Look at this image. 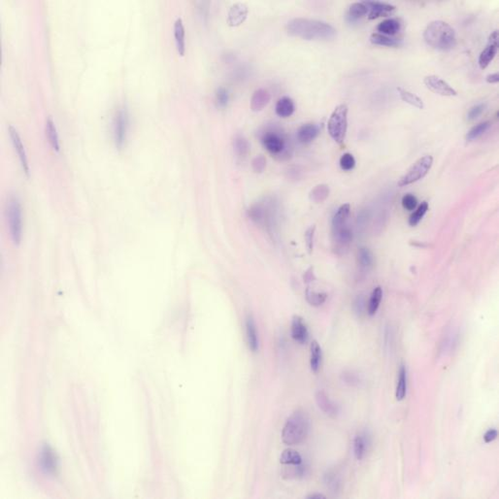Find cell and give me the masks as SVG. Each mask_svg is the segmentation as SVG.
I'll return each instance as SVG.
<instances>
[{"mask_svg": "<svg viewBox=\"0 0 499 499\" xmlns=\"http://www.w3.org/2000/svg\"><path fill=\"white\" fill-rule=\"evenodd\" d=\"M342 380L347 384L349 386H357L358 383H359V378L356 374L354 373H351V372H346L342 375Z\"/></svg>", "mask_w": 499, "mask_h": 499, "instance_id": "cell-48", "label": "cell"}, {"mask_svg": "<svg viewBox=\"0 0 499 499\" xmlns=\"http://www.w3.org/2000/svg\"><path fill=\"white\" fill-rule=\"evenodd\" d=\"M294 110H295L294 102H293L292 98H288V97H283V98H280L277 101V104L275 107L276 114L280 118H284V119L291 117L294 113Z\"/></svg>", "mask_w": 499, "mask_h": 499, "instance_id": "cell-22", "label": "cell"}, {"mask_svg": "<svg viewBox=\"0 0 499 499\" xmlns=\"http://www.w3.org/2000/svg\"><path fill=\"white\" fill-rule=\"evenodd\" d=\"M46 135L54 151L59 152V138L54 119L51 116H49L46 119Z\"/></svg>", "mask_w": 499, "mask_h": 499, "instance_id": "cell-27", "label": "cell"}, {"mask_svg": "<svg viewBox=\"0 0 499 499\" xmlns=\"http://www.w3.org/2000/svg\"><path fill=\"white\" fill-rule=\"evenodd\" d=\"M280 462L284 465H298L302 463V457L293 449H287L283 452Z\"/></svg>", "mask_w": 499, "mask_h": 499, "instance_id": "cell-31", "label": "cell"}, {"mask_svg": "<svg viewBox=\"0 0 499 499\" xmlns=\"http://www.w3.org/2000/svg\"><path fill=\"white\" fill-rule=\"evenodd\" d=\"M339 164H340V167L342 170L350 171V170L354 169V167L356 166V160L352 153L346 152L341 157Z\"/></svg>", "mask_w": 499, "mask_h": 499, "instance_id": "cell-43", "label": "cell"}, {"mask_svg": "<svg viewBox=\"0 0 499 499\" xmlns=\"http://www.w3.org/2000/svg\"><path fill=\"white\" fill-rule=\"evenodd\" d=\"M305 297H306L307 302L310 305L320 306V305L326 302V300L327 299V294L326 293L314 292V291H311L309 288H307L306 292H305Z\"/></svg>", "mask_w": 499, "mask_h": 499, "instance_id": "cell-38", "label": "cell"}, {"mask_svg": "<svg viewBox=\"0 0 499 499\" xmlns=\"http://www.w3.org/2000/svg\"><path fill=\"white\" fill-rule=\"evenodd\" d=\"M485 108H486V104H484V103L475 105L474 107H472L469 110L468 115H467V119L469 120H474V119H478L484 113Z\"/></svg>", "mask_w": 499, "mask_h": 499, "instance_id": "cell-47", "label": "cell"}, {"mask_svg": "<svg viewBox=\"0 0 499 499\" xmlns=\"http://www.w3.org/2000/svg\"><path fill=\"white\" fill-rule=\"evenodd\" d=\"M324 481H325L326 488H328L332 493H337L338 491H340L341 480L334 471H331V470L327 471L325 474Z\"/></svg>", "mask_w": 499, "mask_h": 499, "instance_id": "cell-35", "label": "cell"}, {"mask_svg": "<svg viewBox=\"0 0 499 499\" xmlns=\"http://www.w3.org/2000/svg\"><path fill=\"white\" fill-rule=\"evenodd\" d=\"M498 432L496 429H488V431L484 435V441L486 443H491L497 438Z\"/></svg>", "mask_w": 499, "mask_h": 499, "instance_id": "cell-49", "label": "cell"}, {"mask_svg": "<svg viewBox=\"0 0 499 499\" xmlns=\"http://www.w3.org/2000/svg\"><path fill=\"white\" fill-rule=\"evenodd\" d=\"M261 141L266 151L279 160H287L291 155L289 139L281 130L267 128L261 131Z\"/></svg>", "mask_w": 499, "mask_h": 499, "instance_id": "cell-4", "label": "cell"}, {"mask_svg": "<svg viewBox=\"0 0 499 499\" xmlns=\"http://www.w3.org/2000/svg\"><path fill=\"white\" fill-rule=\"evenodd\" d=\"M358 261L362 268H369L373 264V256L367 248H360L358 252Z\"/></svg>", "mask_w": 499, "mask_h": 499, "instance_id": "cell-41", "label": "cell"}, {"mask_svg": "<svg viewBox=\"0 0 499 499\" xmlns=\"http://www.w3.org/2000/svg\"><path fill=\"white\" fill-rule=\"evenodd\" d=\"M292 336L299 344H306L309 339V331L300 316H293L292 321Z\"/></svg>", "mask_w": 499, "mask_h": 499, "instance_id": "cell-14", "label": "cell"}, {"mask_svg": "<svg viewBox=\"0 0 499 499\" xmlns=\"http://www.w3.org/2000/svg\"><path fill=\"white\" fill-rule=\"evenodd\" d=\"M368 7L364 2L353 3L349 9V17L353 20H358L368 13Z\"/></svg>", "mask_w": 499, "mask_h": 499, "instance_id": "cell-39", "label": "cell"}, {"mask_svg": "<svg viewBox=\"0 0 499 499\" xmlns=\"http://www.w3.org/2000/svg\"><path fill=\"white\" fill-rule=\"evenodd\" d=\"M304 281L306 283L312 282L313 280H315V274L313 272V267H310L307 271L304 273L303 276Z\"/></svg>", "mask_w": 499, "mask_h": 499, "instance_id": "cell-50", "label": "cell"}, {"mask_svg": "<svg viewBox=\"0 0 499 499\" xmlns=\"http://www.w3.org/2000/svg\"><path fill=\"white\" fill-rule=\"evenodd\" d=\"M402 206L407 211H414L418 206V199L413 195H406L402 198Z\"/></svg>", "mask_w": 499, "mask_h": 499, "instance_id": "cell-45", "label": "cell"}, {"mask_svg": "<svg viewBox=\"0 0 499 499\" xmlns=\"http://www.w3.org/2000/svg\"><path fill=\"white\" fill-rule=\"evenodd\" d=\"M287 32L293 37L307 41L330 40L336 35V29L327 22L296 18L288 22Z\"/></svg>", "mask_w": 499, "mask_h": 499, "instance_id": "cell-1", "label": "cell"}, {"mask_svg": "<svg viewBox=\"0 0 499 499\" xmlns=\"http://www.w3.org/2000/svg\"><path fill=\"white\" fill-rule=\"evenodd\" d=\"M252 166L255 172L262 173L266 167V159L262 154L257 155L252 162Z\"/></svg>", "mask_w": 499, "mask_h": 499, "instance_id": "cell-46", "label": "cell"}, {"mask_svg": "<svg viewBox=\"0 0 499 499\" xmlns=\"http://www.w3.org/2000/svg\"><path fill=\"white\" fill-rule=\"evenodd\" d=\"M8 131H9V134H10V137H11L12 143L14 145V148H15L16 152H18V154H19V158H20V161L22 163L23 171H24V173L26 174L27 176H29V166H28L27 158H26V152H25L24 147L22 145V139H21L18 131L14 129V127L9 126Z\"/></svg>", "mask_w": 499, "mask_h": 499, "instance_id": "cell-15", "label": "cell"}, {"mask_svg": "<svg viewBox=\"0 0 499 499\" xmlns=\"http://www.w3.org/2000/svg\"><path fill=\"white\" fill-rule=\"evenodd\" d=\"M6 215L12 240L16 245H19L22 241V207L17 197L11 196L9 198L6 206Z\"/></svg>", "mask_w": 499, "mask_h": 499, "instance_id": "cell-6", "label": "cell"}, {"mask_svg": "<svg viewBox=\"0 0 499 499\" xmlns=\"http://www.w3.org/2000/svg\"><path fill=\"white\" fill-rule=\"evenodd\" d=\"M368 436L365 433L358 434L354 440V454L356 458L361 460L368 450Z\"/></svg>", "mask_w": 499, "mask_h": 499, "instance_id": "cell-26", "label": "cell"}, {"mask_svg": "<svg viewBox=\"0 0 499 499\" xmlns=\"http://www.w3.org/2000/svg\"><path fill=\"white\" fill-rule=\"evenodd\" d=\"M333 231V237H334V244L336 252H343L344 250L348 249L349 245L352 243L353 240V232L350 228L344 226L342 228H337L332 230Z\"/></svg>", "mask_w": 499, "mask_h": 499, "instance_id": "cell-17", "label": "cell"}, {"mask_svg": "<svg viewBox=\"0 0 499 499\" xmlns=\"http://www.w3.org/2000/svg\"><path fill=\"white\" fill-rule=\"evenodd\" d=\"M315 226H311L308 228L304 234L305 236V242H306V247L309 252V254H312L314 249V238H315Z\"/></svg>", "mask_w": 499, "mask_h": 499, "instance_id": "cell-44", "label": "cell"}, {"mask_svg": "<svg viewBox=\"0 0 499 499\" xmlns=\"http://www.w3.org/2000/svg\"><path fill=\"white\" fill-rule=\"evenodd\" d=\"M40 461H41L42 468L47 473H54L55 472V470L57 468V461H56V458H55L53 451L50 448H48V447L44 448L43 451L41 453Z\"/></svg>", "mask_w": 499, "mask_h": 499, "instance_id": "cell-25", "label": "cell"}, {"mask_svg": "<svg viewBox=\"0 0 499 499\" xmlns=\"http://www.w3.org/2000/svg\"><path fill=\"white\" fill-rule=\"evenodd\" d=\"M398 92H399V97L401 98L402 101L412 105L414 107L418 109H423L424 105H423V101L422 100V98H419L417 95L415 93H412L404 88H401V87H398L397 88Z\"/></svg>", "mask_w": 499, "mask_h": 499, "instance_id": "cell-32", "label": "cell"}, {"mask_svg": "<svg viewBox=\"0 0 499 499\" xmlns=\"http://www.w3.org/2000/svg\"><path fill=\"white\" fill-rule=\"evenodd\" d=\"M248 7L244 3H235L234 5L231 6L230 10L228 12V24L229 26L236 27L241 25L243 22L246 21L248 17Z\"/></svg>", "mask_w": 499, "mask_h": 499, "instance_id": "cell-12", "label": "cell"}, {"mask_svg": "<svg viewBox=\"0 0 499 499\" xmlns=\"http://www.w3.org/2000/svg\"><path fill=\"white\" fill-rule=\"evenodd\" d=\"M364 3L368 7V19L370 21L378 19L380 17H387L390 13L394 11L395 9L393 5L388 3H382L377 1H367Z\"/></svg>", "mask_w": 499, "mask_h": 499, "instance_id": "cell-18", "label": "cell"}, {"mask_svg": "<svg viewBox=\"0 0 499 499\" xmlns=\"http://www.w3.org/2000/svg\"><path fill=\"white\" fill-rule=\"evenodd\" d=\"M233 148L238 157L244 158L250 151L249 142L243 135H236L233 139Z\"/></svg>", "mask_w": 499, "mask_h": 499, "instance_id": "cell-36", "label": "cell"}, {"mask_svg": "<svg viewBox=\"0 0 499 499\" xmlns=\"http://www.w3.org/2000/svg\"><path fill=\"white\" fill-rule=\"evenodd\" d=\"M320 131H321L319 126H317L315 123H305L297 131L296 133L297 140L304 145L310 144L319 136Z\"/></svg>", "mask_w": 499, "mask_h": 499, "instance_id": "cell-19", "label": "cell"}, {"mask_svg": "<svg viewBox=\"0 0 499 499\" xmlns=\"http://www.w3.org/2000/svg\"><path fill=\"white\" fill-rule=\"evenodd\" d=\"M401 24V22L398 19H387L378 24L377 30L381 34L393 36L400 32Z\"/></svg>", "mask_w": 499, "mask_h": 499, "instance_id": "cell-23", "label": "cell"}, {"mask_svg": "<svg viewBox=\"0 0 499 499\" xmlns=\"http://www.w3.org/2000/svg\"><path fill=\"white\" fill-rule=\"evenodd\" d=\"M248 215L257 224L269 225L275 217V207L273 201L264 199L261 202L254 204L248 210Z\"/></svg>", "mask_w": 499, "mask_h": 499, "instance_id": "cell-8", "label": "cell"}, {"mask_svg": "<svg viewBox=\"0 0 499 499\" xmlns=\"http://www.w3.org/2000/svg\"><path fill=\"white\" fill-rule=\"evenodd\" d=\"M184 23L181 18H178L174 23V37L177 45V50L180 55H184L185 52V41H184Z\"/></svg>", "mask_w": 499, "mask_h": 499, "instance_id": "cell-24", "label": "cell"}, {"mask_svg": "<svg viewBox=\"0 0 499 499\" xmlns=\"http://www.w3.org/2000/svg\"><path fill=\"white\" fill-rule=\"evenodd\" d=\"M486 80H487V82H488V83H490V84H495V83H498V73H493V74L488 75V76H487V78H486Z\"/></svg>", "mask_w": 499, "mask_h": 499, "instance_id": "cell-52", "label": "cell"}, {"mask_svg": "<svg viewBox=\"0 0 499 499\" xmlns=\"http://www.w3.org/2000/svg\"><path fill=\"white\" fill-rule=\"evenodd\" d=\"M364 299L362 297H358L357 301L355 302V306L357 307V312L358 313H361L363 310H364Z\"/></svg>", "mask_w": 499, "mask_h": 499, "instance_id": "cell-51", "label": "cell"}, {"mask_svg": "<svg viewBox=\"0 0 499 499\" xmlns=\"http://www.w3.org/2000/svg\"><path fill=\"white\" fill-rule=\"evenodd\" d=\"M423 39L425 43L436 50L450 51L456 46V32L447 22L434 21L424 29Z\"/></svg>", "mask_w": 499, "mask_h": 499, "instance_id": "cell-2", "label": "cell"}, {"mask_svg": "<svg viewBox=\"0 0 499 499\" xmlns=\"http://www.w3.org/2000/svg\"><path fill=\"white\" fill-rule=\"evenodd\" d=\"M245 330H246V339H247L248 347L252 352H257L259 350V345H260L259 332L257 329L255 319L252 315H249L246 318Z\"/></svg>", "mask_w": 499, "mask_h": 499, "instance_id": "cell-16", "label": "cell"}, {"mask_svg": "<svg viewBox=\"0 0 499 499\" xmlns=\"http://www.w3.org/2000/svg\"><path fill=\"white\" fill-rule=\"evenodd\" d=\"M382 298H383V290L381 287H377L373 290L369 299L368 308H367L369 315L373 316L376 314V312L379 309Z\"/></svg>", "mask_w": 499, "mask_h": 499, "instance_id": "cell-33", "label": "cell"}, {"mask_svg": "<svg viewBox=\"0 0 499 499\" xmlns=\"http://www.w3.org/2000/svg\"><path fill=\"white\" fill-rule=\"evenodd\" d=\"M307 499H325L326 496L324 494H321V493H312V494H309L307 497Z\"/></svg>", "mask_w": 499, "mask_h": 499, "instance_id": "cell-53", "label": "cell"}, {"mask_svg": "<svg viewBox=\"0 0 499 499\" xmlns=\"http://www.w3.org/2000/svg\"><path fill=\"white\" fill-rule=\"evenodd\" d=\"M310 431V419L303 411H296L287 420L282 430V441L286 445H299Z\"/></svg>", "mask_w": 499, "mask_h": 499, "instance_id": "cell-3", "label": "cell"}, {"mask_svg": "<svg viewBox=\"0 0 499 499\" xmlns=\"http://www.w3.org/2000/svg\"><path fill=\"white\" fill-rule=\"evenodd\" d=\"M427 211H428V203L423 201L409 217V225L411 227H416L417 225H419V223L423 220Z\"/></svg>", "mask_w": 499, "mask_h": 499, "instance_id": "cell-40", "label": "cell"}, {"mask_svg": "<svg viewBox=\"0 0 499 499\" xmlns=\"http://www.w3.org/2000/svg\"><path fill=\"white\" fill-rule=\"evenodd\" d=\"M348 106L346 104L338 105L332 112L327 122V131L331 138L339 145H342L347 134Z\"/></svg>", "mask_w": 499, "mask_h": 499, "instance_id": "cell-5", "label": "cell"}, {"mask_svg": "<svg viewBox=\"0 0 499 499\" xmlns=\"http://www.w3.org/2000/svg\"><path fill=\"white\" fill-rule=\"evenodd\" d=\"M370 42L378 46L385 47H398L401 45V40L396 38H391L390 36L381 34V33H373L370 36Z\"/></svg>", "mask_w": 499, "mask_h": 499, "instance_id": "cell-30", "label": "cell"}, {"mask_svg": "<svg viewBox=\"0 0 499 499\" xmlns=\"http://www.w3.org/2000/svg\"><path fill=\"white\" fill-rule=\"evenodd\" d=\"M315 400L318 407L329 417L335 418L339 414L338 405L328 397V395L325 391H317L315 394Z\"/></svg>", "mask_w": 499, "mask_h": 499, "instance_id": "cell-13", "label": "cell"}, {"mask_svg": "<svg viewBox=\"0 0 499 499\" xmlns=\"http://www.w3.org/2000/svg\"><path fill=\"white\" fill-rule=\"evenodd\" d=\"M229 101L228 89L224 87H219L216 91V104L219 108H226Z\"/></svg>", "mask_w": 499, "mask_h": 499, "instance_id": "cell-42", "label": "cell"}, {"mask_svg": "<svg viewBox=\"0 0 499 499\" xmlns=\"http://www.w3.org/2000/svg\"><path fill=\"white\" fill-rule=\"evenodd\" d=\"M329 196V186L327 184H321L316 185L310 193V199L315 203H322Z\"/></svg>", "mask_w": 499, "mask_h": 499, "instance_id": "cell-34", "label": "cell"}, {"mask_svg": "<svg viewBox=\"0 0 499 499\" xmlns=\"http://www.w3.org/2000/svg\"><path fill=\"white\" fill-rule=\"evenodd\" d=\"M129 127V115L124 107L119 108L114 119V140L117 148H122L127 140V133Z\"/></svg>", "mask_w": 499, "mask_h": 499, "instance_id": "cell-9", "label": "cell"}, {"mask_svg": "<svg viewBox=\"0 0 499 499\" xmlns=\"http://www.w3.org/2000/svg\"><path fill=\"white\" fill-rule=\"evenodd\" d=\"M351 213V205L344 204L337 210L336 214L332 219V230L346 226L348 217Z\"/></svg>", "mask_w": 499, "mask_h": 499, "instance_id": "cell-29", "label": "cell"}, {"mask_svg": "<svg viewBox=\"0 0 499 499\" xmlns=\"http://www.w3.org/2000/svg\"><path fill=\"white\" fill-rule=\"evenodd\" d=\"M407 392V370L404 364H401L398 371V379H397V385H396V391H395V397L398 401H401Z\"/></svg>", "mask_w": 499, "mask_h": 499, "instance_id": "cell-28", "label": "cell"}, {"mask_svg": "<svg viewBox=\"0 0 499 499\" xmlns=\"http://www.w3.org/2000/svg\"><path fill=\"white\" fill-rule=\"evenodd\" d=\"M498 51V30L491 33L488 37V45L479 56V66L482 69L487 68Z\"/></svg>", "mask_w": 499, "mask_h": 499, "instance_id": "cell-11", "label": "cell"}, {"mask_svg": "<svg viewBox=\"0 0 499 499\" xmlns=\"http://www.w3.org/2000/svg\"><path fill=\"white\" fill-rule=\"evenodd\" d=\"M490 126H491V123L489 121H484V122L478 123L477 126L473 127L470 131H468L466 135V141L471 142L476 140L479 137H481L485 132L488 131Z\"/></svg>", "mask_w": 499, "mask_h": 499, "instance_id": "cell-37", "label": "cell"}, {"mask_svg": "<svg viewBox=\"0 0 499 499\" xmlns=\"http://www.w3.org/2000/svg\"><path fill=\"white\" fill-rule=\"evenodd\" d=\"M433 163L431 155H424L413 164L407 173L404 174L398 181V186H406L422 180L429 172Z\"/></svg>", "mask_w": 499, "mask_h": 499, "instance_id": "cell-7", "label": "cell"}, {"mask_svg": "<svg viewBox=\"0 0 499 499\" xmlns=\"http://www.w3.org/2000/svg\"><path fill=\"white\" fill-rule=\"evenodd\" d=\"M424 85L434 93L443 97H456V89L451 87L446 81L440 77L430 75L426 76L423 80Z\"/></svg>", "mask_w": 499, "mask_h": 499, "instance_id": "cell-10", "label": "cell"}, {"mask_svg": "<svg viewBox=\"0 0 499 499\" xmlns=\"http://www.w3.org/2000/svg\"><path fill=\"white\" fill-rule=\"evenodd\" d=\"M322 362H323V351L321 345L314 340L311 343L310 346V366L311 370L314 373H318L321 367H322Z\"/></svg>", "mask_w": 499, "mask_h": 499, "instance_id": "cell-21", "label": "cell"}, {"mask_svg": "<svg viewBox=\"0 0 499 499\" xmlns=\"http://www.w3.org/2000/svg\"><path fill=\"white\" fill-rule=\"evenodd\" d=\"M271 99V96L268 92V90L264 88H259L257 89L251 99V109L254 112H260L262 109L265 108V106L269 103Z\"/></svg>", "mask_w": 499, "mask_h": 499, "instance_id": "cell-20", "label": "cell"}]
</instances>
